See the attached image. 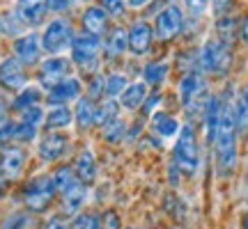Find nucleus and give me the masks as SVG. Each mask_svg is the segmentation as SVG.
Masks as SVG:
<instances>
[{"instance_id": "obj_54", "label": "nucleus", "mask_w": 248, "mask_h": 229, "mask_svg": "<svg viewBox=\"0 0 248 229\" xmlns=\"http://www.w3.org/2000/svg\"><path fill=\"white\" fill-rule=\"evenodd\" d=\"M246 204H248V195H246Z\"/></svg>"}, {"instance_id": "obj_41", "label": "nucleus", "mask_w": 248, "mask_h": 229, "mask_svg": "<svg viewBox=\"0 0 248 229\" xmlns=\"http://www.w3.org/2000/svg\"><path fill=\"white\" fill-rule=\"evenodd\" d=\"M88 97L92 99V101H97L99 97H106V76H101V73L90 76V80H88Z\"/></svg>"}, {"instance_id": "obj_29", "label": "nucleus", "mask_w": 248, "mask_h": 229, "mask_svg": "<svg viewBox=\"0 0 248 229\" xmlns=\"http://www.w3.org/2000/svg\"><path fill=\"white\" fill-rule=\"evenodd\" d=\"M85 197H88V190H85L83 184H76L74 188H69L67 193L62 195V209H64V213H69V215L78 213L80 206L85 204Z\"/></svg>"}, {"instance_id": "obj_1", "label": "nucleus", "mask_w": 248, "mask_h": 229, "mask_svg": "<svg viewBox=\"0 0 248 229\" xmlns=\"http://www.w3.org/2000/svg\"><path fill=\"white\" fill-rule=\"evenodd\" d=\"M237 89L232 83H225V87L218 89V94L223 99V113H221V124L216 129L212 144V156H214V170L218 179H230L237 168H239V131H237V122H234V97Z\"/></svg>"}, {"instance_id": "obj_15", "label": "nucleus", "mask_w": 248, "mask_h": 229, "mask_svg": "<svg viewBox=\"0 0 248 229\" xmlns=\"http://www.w3.org/2000/svg\"><path fill=\"white\" fill-rule=\"evenodd\" d=\"M221 113H223V99L218 92H214L212 99H209V103L204 108V114L202 119H200V131H202V138H204V144L209 147L214 140V135H216V129H218V124H221Z\"/></svg>"}, {"instance_id": "obj_36", "label": "nucleus", "mask_w": 248, "mask_h": 229, "mask_svg": "<svg viewBox=\"0 0 248 229\" xmlns=\"http://www.w3.org/2000/svg\"><path fill=\"white\" fill-rule=\"evenodd\" d=\"M179 5L191 18H204L209 14V0H179Z\"/></svg>"}, {"instance_id": "obj_39", "label": "nucleus", "mask_w": 248, "mask_h": 229, "mask_svg": "<svg viewBox=\"0 0 248 229\" xmlns=\"http://www.w3.org/2000/svg\"><path fill=\"white\" fill-rule=\"evenodd\" d=\"M69 229H101V220L94 213H78L69 222Z\"/></svg>"}, {"instance_id": "obj_37", "label": "nucleus", "mask_w": 248, "mask_h": 229, "mask_svg": "<svg viewBox=\"0 0 248 229\" xmlns=\"http://www.w3.org/2000/svg\"><path fill=\"white\" fill-rule=\"evenodd\" d=\"M32 225H35V218L30 213H12L2 222V229H32Z\"/></svg>"}, {"instance_id": "obj_8", "label": "nucleus", "mask_w": 248, "mask_h": 229, "mask_svg": "<svg viewBox=\"0 0 248 229\" xmlns=\"http://www.w3.org/2000/svg\"><path fill=\"white\" fill-rule=\"evenodd\" d=\"M156 44V35H154V26L147 18H136L129 26V53L133 57H147L154 51Z\"/></svg>"}, {"instance_id": "obj_32", "label": "nucleus", "mask_w": 248, "mask_h": 229, "mask_svg": "<svg viewBox=\"0 0 248 229\" xmlns=\"http://www.w3.org/2000/svg\"><path fill=\"white\" fill-rule=\"evenodd\" d=\"M163 211L168 213L170 220L184 222L186 213H188V204H186L182 197H177V195H166V200H163Z\"/></svg>"}, {"instance_id": "obj_28", "label": "nucleus", "mask_w": 248, "mask_h": 229, "mask_svg": "<svg viewBox=\"0 0 248 229\" xmlns=\"http://www.w3.org/2000/svg\"><path fill=\"white\" fill-rule=\"evenodd\" d=\"M120 113H122L120 101H117V99H106L101 106H97V119H94V126L106 129V126H110L113 122L120 119Z\"/></svg>"}, {"instance_id": "obj_43", "label": "nucleus", "mask_w": 248, "mask_h": 229, "mask_svg": "<svg viewBox=\"0 0 248 229\" xmlns=\"http://www.w3.org/2000/svg\"><path fill=\"white\" fill-rule=\"evenodd\" d=\"M99 220H101V229H122V218H120L117 211H113V209H108Z\"/></svg>"}, {"instance_id": "obj_22", "label": "nucleus", "mask_w": 248, "mask_h": 229, "mask_svg": "<svg viewBox=\"0 0 248 229\" xmlns=\"http://www.w3.org/2000/svg\"><path fill=\"white\" fill-rule=\"evenodd\" d=\"M26 165V151L21 147H7L2 151V158H0V172L7 176V179H16L21 174V170Z\"/></svg>"}, {"instance_id": "obj_33", "label": "nucleus", "mask_w": 248, "mask_h": 229, "mask_svg": "<svg viewBox=\"0 0 248 229\" xmlns=\"http://www.w3.org/2000/svg\"><path fill=\"white\" fill-rule=\"evenodd\" d=\"M126 87H129V76L126 73L113 71L110 76H106V97L108 99H120Z\"/></svg>"}, {"instance_id": "obj_19", "label": "nucleus", "mask_w": 248, "mask_h": 229, "mask_svg": "<svg viewBox=\"0 0 248 229\" xmlns=\"http://www.w3.org/2000/svg\"><path fill=\"white\" fill-rule=\"evenodd\" d=\"M80 92H83V85H80L78 78H67L62 80L60 85H55L53 89H48V103L53 106H69V101H76L80 99Z\"/></svg>"}, {"instance_id": "obj_44", "label": "nucleus", "mask_w": 248, "mask_h": 229, "mask_svg": "<svg viewBox=\"0 0 248 229\" xmlns=\"http://www.w3.org/2000/svg\"><path fill=\"white\" fill-rule=\"evenodd\" d=\"M168 184H170V188H179L182 186V181H184V174L179 172V168L175 165V163H168Z\"/></svg>"}, {"instance_id": "obj_23", "label": "nucleus", "mask_w": 248, "mask_h": 229, "mask_svg": "<svg viewBox=\"0 0 248 229\" xmlns=\"http://www.w3.org/2000/svg\"><path fill=\"white\" fill-rule=\"evenodd\" d=\"M74 119H76V126L80 131H88L94 126V119H97V106L90 97H80L76 101V108H74Z\"/></svg>"}, {"instance_id": "obj_7", "label": "nucleus", "mask_w": 248, "mask_h": 229, "mask_svg": "<svg viewBox=\"0 0 248 229\" xmlns=\"http://www.w3.org/2000/svg\"><path fill=\"white\" fill-rule=\"evenodd\" d=\"M53 197H55V188H53L51 176H37V179H32V181L26 186L23 202H26L30 213H44L51 209Z\"/></svg>"}, {"instance_id": "obj_20", "label": "nucleus", "mask_w": 248, "mask_h": 229, "mask_svg": "<svg viewBox=\"0 0 248 229\" xmlns=\"http://www.w3.org/2000/svg\"><path fill=\"white\" fill-rule=\"evenodd\" d=\"M150 94V87L142 83V80H133L129 83V87L122 92V97L117 99L120 101V108L122 110H129V113H138L145 103V99Z\"/></svg>"}, {"instance_id": "obj_12", "label": "nucleus", "mask_w": 248, "mask_h": 229, "mask_svg": "<svg viewBox=\"0 0 248 229\" xmlns=\"http://www.w3.org/2000/svg\"><path fill=\"white\" fill-rule=\"evenodd\" d=\"M42 35L37 32H28V35L14 39V57H16L23 67H32L42 60Z\"/></svg>"}, {"instance_id": "obj_50", "label": "nucleus", "mask_w": 248, "mask_h": 229, "mask_svg": "<svg viewBox=\"0 0 248 229\" xmlns=\"http://www.w3.org/2000/svg\"><path fill=\"white\" fill-rule=\"evenodd\" d=\"M239 229H248V209L241 211V215H239Z\"/></svg>"}, {"instance_id": "obj_21", "label": "nucleus", "mask_w": 248, "mask_h": 229, "mask_svg": "<svg viewBox=\"0 0 248 229\" xmlns=\"http://www.w3.org/2000/svg\"><path fill=\"white\" fill-rule=\"evenodd\" d=\"M80 23H83V30L90 32L94 37H101L108 30V14L99 5H88L80 14Z\"/></svg>"}, {"instance_id": "obj_47", "label": "nucleus", "mask_w": 248, "mask_h": 229, "mask_svg": "<svg viewBox=\"0 0 248 229\" xmlns=\"http://www.w3.org/2000/svg\"><path fill=\"white\" fill-rule=\"evenodd\" d=\"M44 229H69V225L62 220V218H51V220L44 225Z\"/></svg>"}, {"instance_id": "obj_9", "label": "nucleus", "mask_w": 248, "mask_h": 229, "mask_svg": "<svg viewBox=\"0 0 248 229\" xmlns=\"http://www.w3.org/2000/svg\"><path fill=\"white\" fill-rule=\"evenodd\" d=\"M71 60L69 57H62V55H51L46 57L42 64H39V71H37V78H39V85L46 89H53L55 85H60L62 80L71 78Z\"/></svg>"}, {"instance_id": "obj_4", "label": "nucleus", "mask_w": 248, "mask_h": 229, "mask_svg": "<svg viewBox=\"0 0 248 229\" xmlns=\"http://www.w3.org/2000/svg\"><path fill=\"white\" fill-rule=\"evenodd\" d=\"M152 26H154L156 42H161V44H175L179 39H184L186 12L179 5V0H168L166 7L152 18Z\"/></svg>"}, {"instance_id": "obj_42", "label": "nucleus", "mask_w": 248, "mask_h": 229, "mask_svg": "<svg viewBox=\"0 0 248 229\" xmlns=\"http://www.w3.org/2000/svg\"><path fill=\"white\" fill-rule=\"evenodd\" d=\"M44 110L39 106H32V108H28V110H23L21 113V122L23 124H30V126H39V124L44 122Z\"/></svg>"}, {"instance_id": "obj_13", "label": "nucleus", "mask_w": 248, "mask_h": 229, "mask_svg": "<svg viewBox=\"0 0 248 229\" xmlns=\"http://www.w3.org/2000/svg\"><path fill=\"white\" fill-rule=\"evenodd\" d=\"M69 149V138L60 131H48L39 140L37 144V151H39V158L44 160V163H55V160H60L64 154Z\"/></svg>"}, {"instance_id": "obj_5", "label": "nucleus", "mask_w": 248, "mask_h": 229, "mask_svg": "<svg viewBox=\"0 0 248 229\" xmlns=\"http://www.w3.org/2000/svg\"><path fill=\"white\" fill-rule=\"evenodd\" d=\"M71 64L78 67L85 76H94L99 73V64H101V37H94L90 32H80L74 37L71 44Z\"/></svg>"}, {"instance_id": "obj_2", "label": "nucleus", "mask_w": 248, "mask_h": 229, "mask_svg": "<svg viewBox=\"0 0 248 229\" xmlns=\"http://www.w3.org/2000/svg\"><path fill=\"white\" fill-rule=\"evenodd\" d=\"M234 48L218 42L216 37H204L195 48V71H200L209 80L228 83L234 69Z\"/></svg>"}, {"instance_id": "obj_51", "label": "nucleus", "mask_w": 248, "mask_h": 229, "mask_svg": "<svg viewBox=\"0 0 248 229\" xmlns=\"http://www.w3.org/2000/svg\"><path fill=\"white\" fill-rule=\"evenodd\" d=\"M166 229H182L179 225H170V227H166Z\"/></svg>"}, {"instance_id": "obj_3", "label": "nucleus", "mask_w": 248, "mask_h": 229, "mask_svg": "<svg viewBox=\"0 0 248 229\" xmlns=\"http://www.w3.org/2000/svg\"><path fill=\"white\" fill-rule=\"evenodd\" d=\"M170 163H175L184 179H193L198 170L202 168V144H200V129L195 124L184 122L179 135L175 138Z\"/></svg>"}, {"instance_id": "obj_14", "label": "nucleus", "mask_w": 248, "mask_h": 229, "mask_svg": "<svg viewBox=\"0 0 248 229\" xmlns=\"http://www.w3.org/2000/svg\"><path fill=\"white\" fill-rule=\"evenodd\" d=\"M28 83V73L26 67L12 55V57H5L0 62V85L5 89H12V92H21Z\"/></svg>"}, {"instance_id": "obj_26", "label": "nucleus", "mask_w": 248, "mask_h": 229, "mask_svg": "<svg viewBox=\"0 0 248 229\" xmlns=\"http://www.w3.org/2000/svg\"><path fill=\"white\" fill-rule=\"evenodd\" d=\"M74 122V110L69 106H53L44 117L46 131H62Z\"/></svg>"}, {"instance_id": "obj_46", "label": "nucleus", "mask_w": 248, "mask_h": 229, "mask_svg": "<svg viewBox=\"0 0 248 229\" xmlns=\"http://www.w3.org/2000/svg\"><path fill=\"white\" fill-rule=\"evenodd\" d=\"M239 46L248 48V12L239 18Z\"/></svg>"}, {"instance_id": "obj_31", "label": "nucleus", "mask_w": 248, "mask_h": 229, "mask_svg": "<svg viewBox=\"0 0 248 229\" xmlns=\"http://www.w3.org/2000/svg\"><path fill=\"white\" fill-rule=\"evenodd\" d=\"M39 101H42V89L39 87H23L16 97H14V101H12V110L23 113L28 108L39 106Z\"/></svg>"}, {"instance_id": "obj_17", "label": "nucleus", "mask_w": 248, "mask_h": 229, "mask_svg": "<svg viewBox=\"0 0 248 229\" xmlns=\"http://www.w3.org/2000/svg\"><path fill=\"white\" fill-rule=\"evenodd\" d=\"M129 53V28L124 26H113L108 30L106 42H104V57L108 62L122 60Z\"/></svg>"}, {"instance_id": "obj_52", "label": "nucleus", "mask_w": 248, "mask_h": 229, "mask_svg": "<svg viewBox=\"0 0 248 229\" xmlns=\"http://www.w3.org/2000/svg\"><path fill=\"white\" fill-rule=\"evenodd\" d=\"M2 140H5V135H2V129H0V144H2Z\"/></svg>"}, {"instance_id": "obj_48", "label": "nucleus", "mask_w": 248, "mask_h": 229, "mask_svg": "<svg viewBox=\"0 0 248 229\" xmlns=\"http://www.w3.org/2000/svg\"><path fill=\"white\" fill-rule=\"evenodd\" d=\"M150 2L152 0H126V5H129L131 9H145Z\"/></svg>"}, {"instance_id": "obj_6", "label": "nucleus", "mask_w": 248, "mask_h": 229, "mask_svg": "<svg viewBox=\"0 0 248 229\" xmlns=\"http://www.w3.org/2000/svg\"><path fill=\"white\" fill-rule=\"evenodd\" d=\"M74 37H76V32H74L69 18H53L46 23L44 32H42V48L48 55H60L67 48H71Z\"/></svg>"}, {"instance_id": "obj_34", "label": "nucleus", "mask_w": 248, "mask_h": 229, "mask_svg": "<svg viewBox=\"0 0 248 229\" xmlns=\"http://www.w3.org/2000/svg\"><path fill=\"white\" fill-rule=\"evenodd\" d=\"M163 99H166V94H163V89H150V94H147V99H145V103H142L140 113H142V119H150L154 113H159V110H163Z\"/></svg>"}, {"instance_id": "obj_18", "label": "nucleus", "mask_w": 248, "mask_h": 229, "mask_svg": "<svg viewBox=\"0 0 248 229\" xmlns=\"http://www.w3.org/2000/svg\"><path fill=\"white\" fill-rule=\"evenodd\" d=\"M46 12H48V0H18L16 14L26 23V28H37L46 23Z\"/></svg>"}, {"instance_id": "obj_30", "label": "nucleus", "mask_w": 248, "mask_h": 229, "mask_svg": "<svg viewBox=\"0 0 248 229\" xmlns=\"http://www.w3.org/2000/svg\"><path fill=\"white\" fill-rule=\"evenodd\" d=\"M23 30H26V23L18 18L16 12H2L0 14V35L5 37H23Z\"/></svg>"}, {"instance_id": "obj_11", "label": "nucleus", "mask_w": 248, "mask_h": 229, "mask_svg": "<svg viewBox=\"0 0 248 229\" xmlns=\"http://www.w3.org/2000/svg\"><path fill=\"white\" fill-rule=\"evenodd\" d=\"M170 73H172V62L161 60V57L147 60L140 67V80L150 89H163L170 78Z\"/></svg>"}, {"instance_id": "obj_40", "label": "nucleus", "mask_w": 248, "mask_h": 229, "mask_svg": "<svg viewBox=\"0 0 248 229\" xmlns=\"http://www.w3.org/2000/svg\"><path fill=\"white\" fill-rule=\"evenodd\" d=\"M99 7L104 9L108 16H113L120 21V18L126 14V7H129V5H126V0H99Z\"/></svg>"}, {"instance_id": "obj_16", "label": "nucleus", "mask_w": 248, "mask_h": 229, "mask_svg": "<svg viewBox=\"0 0 248 229\" xmlns=\"http://www.w3.org/2000/svg\"><path fill=\"white\" fill-rule=\"evenodd\" d=\"M239 14H225V16H218L212 21V37H216L218 42L237 48L239 44Z\"/></svg>"}, {"instance_id": "obj_10", "label": "nucleus", "mask_w": 248, "mask_h": 229, "mask_svg": "<svg viewBox=\"0 0 248 229\" xmlns=\"http://www.w3.org/2000/svg\"><path fill=\"white\" fill-rule=\"evenodd\" d=\"M147 124H150V133H154L156 138H161V140H175L179 135V131H182V126H184V122L179 119L175 113H170V110H159V113H154L147 119Z\"/></svg>"}, {"instance_id": "obj_25", "label": "nucleus", "mask_w": 248, "mask_h": 229, "mask_svg": "<svg viewBox=\"0 0 248 229\" xmlns=\"http://www.w3.org/2000/svg\"><path fill=\"white\" fill-rule=\"evenodd\" d=\"M74 170H76V176L83 186H88L94 181L97 176V163H94V154L90 149H83L76 156V163H74Z\"/></svg>"}, {"instance_id": "obj_27", "label": "nucleus", "mask_w": 248, "mask_h": 229, "mask_svg": "<svg viewBox=\"0 0 248 229\" xmlns=\"http://www.w3.org/2000/svg\"><path fill=\"white\" fill-rule=\"evenodd\" d=\"M51 181H53L55 193H60V195H64L69 188L80 184L78 176H76V170L71 168V165H60V168H55L53 174H51Z\"/></svg>"}, {"instance_id": "obj_38", "label": "nucleus", "mask_w": 248, "mask_h": 229, "mask_svg": "<svg viewBox=\"0 0 248 229\" xmlns=\"http://www.w3.org/2000/svg\"><path fill=\"white\" fill-rule=\"evenodd\" d=\"M237 5H239V0H209V14L214 18L225 16V14H234Z\"/></svg>"}, {"instance_id": "obj_45", "label": "nucleus", "mask_w": 248, "mask_h": 229, "mask_svg": "<svg viewBox=\"0 0 248 229\" xmlns=\"http://www.w3.org/2000/svg\"><path fill=\"white\" fill-rule=\"evenodd\" d=\"M74 2L76 0H48V9L55 12V14H64V12H69L74 7Z\"/></svg>"}, {"instance_id": "obj_49", "label": "nucleus", "mask_w": 248, "mask_h": 229, "mask_svg": "<svg viewBox=\"0 0 248 229\" xmlns=\"http://www.w3.org/2000/svg\"><path fill=\"white\" fill-rule=\"evenodd\" d=\"M5 114H7V101H5V97L0 94V122L5 119Z\"/></svg>"}, {"instance_id": "obj_24", "label": "nucleus", "mask_w": 248, "mask_h": 229, "mask_svg": "<svg viewBox=\"0 0 248 229\" xmlns=\"http://www.w3.org/2000/svg\"><path fill=\"white\" fill-rule=\"evenodd\" d=\"M234 122H237V131L239 138H248V85H241L234 97Z\"/></svg>"}, {"instance_id": "obj_53", "label": "nucleus", "mask_w": 248, "mask_h": 229, "mask_svg": "<svg viewBox=\"0 0 248 229\" xmlns=\"http://www.w3.org/2000/svg\"><path fill=\"white\" fill-rule=\"evenodd\" d=\"M126 229H145V227H126Z\"/></svg>"}, {"instance_id": "obj_35", "label": "nucleus", "mask_w": 248, "mask_h": 229, "mask_svg": "<svg viewBox=\"0 0 248 229\" xmlns=\"http://www.w3.org/2000/svg\"><path fill=\"white\" fill-rule=\"evenodd\" d=\"M126 131H129V124L117 119V122H113L110 126L104 129V140L110 142V144H122L126 140Z\"/></svg>"}]
</instances>
